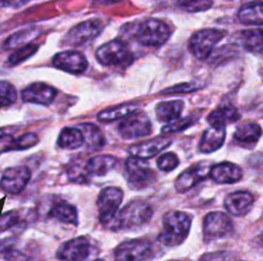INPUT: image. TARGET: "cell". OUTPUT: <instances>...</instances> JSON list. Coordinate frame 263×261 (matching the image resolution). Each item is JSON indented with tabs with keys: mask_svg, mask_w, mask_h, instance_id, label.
Wrapping results in <instances>:
<instances>
[{
	"mask_svg": "<svg viewBox=\"0 0 263 261\" xmlns=\"http://www.w3.org/2000/svg\"><path fill=\"white\" fill-rule=\"evenodd\" d=\"M193 123V119L189 116V117H178L175 121L170 122V123H165L162 126L161 133L162 134H172V133H178V131H182L185 129H187L189 126Z\"/></svg>",
	"mask_w": 263,
	"mask_h": 261,
	"instance_id": "e575fe53",
	"label": "cell"
},
{
	"mask_svg": "<svg viewBox=\"0 0 263 261\" xmlns=\"http://www.w3.org/2000/svg\"><path fill=\"white\" fill-rule=\"evenodd\" d=\"M209 176L212 177L213 182H216L218 185H231L242 179L243 172L237 164L221 162V164L212 165Z\"/></svg>",
	"mask_w": 263,
	"mask_h": 261,
	"instance_id": "ac0fdd59",
	"label": "cell"
},
{
	"mask_svg": "<svg viewBox=\"0 0 263 261\" xmlns=\"http://www.w3.org/2000/svg\"><path fill=\"white\" fill-rule=\"evenodd\" d=\"M96 57L101 65L108 67H126L133 62L132 50L121 39H112L100 46Z\"/></svg>",
	"mask_w": 263,
	"mask_h": 261,
	"instance_id": "277c9868",
	"label": "cell"
},
{
	"mask_svg": "<svg viewBox=\"0 0 263 261\" xmlns=\"http://www.w3.org/2000/svg\"><path fill=\"white\" fill-rule=\"evenodd\" d=\"M41 34L40 28H24L10 35L5 42L6 49H18L21 46H26L28 44H32V41L38 38Z\"/></svg>",
	"mask_w": 263,
	"mask_h": 261,
	"instance_id": "4316f807",
	"label": "cell"
},
{
	"mask_svg": "<svg viewBox=\"0 0 263 261\" xmlns=\"http://www.w3.org/2000/svg\"><path fill=\"white\" fill-rule=\"evenodd\" d=\"M171 146V140L165 138V137H156L153 140L148 141H142V143H137L133 144L129 148L132 156L135 158H140V159H150L153 156L158 155L161 151Z\"/></svg>",
	"mask_w": 263,
	"mask_h": 261,
	"instance_id": "e0dca14e",
	"label": "cell"
},
{
	"mask_svg": "<svg viewBox=\"0 0 263 261\" xmlns=\"http://www.w3.org/2000/svg\"><path fill=\"white\" fill-rule=\"evenodd\" d=\"M84 144L83 133L80 129L74 127H65L58 137V146L63 150H76Z\"/></svg>",
	"mask_w": 263,
	"mask_h": 261,
	"instance_id": "83f0119b",
	"label": "cell"
},
{
	"mask_svg": "<svg viewBox=\"0 0 263 261\" xmlns=\"http://www.w3.org/2000/svg\"><path fill=\"white\" fill-rule=\"evenodd\" d=\"M153 207L143 200H133L127 203L122 210H118L117 215L108 225L112 231H125V229H136L146 225L152 219Z\"/></svg>",
	"mask_w": 263,
	"mask_h": 261,
	"instance_id": "6da1fadb",
	"label": "cell"
},
{
	"mask_svg": "<svg viewBox=\"0 0 263 261\" xmlns=\"http://www.w3.org/2000/svg\"><path fill=\"white\" fill-rule=\"evenodd\" d=\"M224 141H226V129L210 127L202 134L199 143V151L203 154H212L223 147Z\"/></svg>",
	"mask_w": 263,
	"mask_h": 261,
	"instance_id": "44dd1931",
	"label": "cell"
},
{
	"mask_svg": "<svg viewBox=\"0 0 263 261\" xmlns=\"http://www.w3.org/2000/svg\"><path fill=\"white\" fill-rule=\"evenodd\" d=\"M125 176L129 187L135 190H142L152 186L156 182V172L146 162V159L132 156L125 164Z\"/></svg>",
	"mask_w": 263,
	"mask_h": 261,
	"instance_id": "5b68a950",
	"label": "cell"
},
{
	"mask_svg": "<svg viewBox=\"0 0 263 261\" xmlns=\"http://www.w3.org/2000/svg\"><path fill=\"white\" fill-rule=\"evenodd\" d=\"M80 130L83 133V140L90 150H100L105 146V137L96 125L86 123L81 126Z\"/></svg>",
	"mask_w": 263,
	"mask_h": 261,
	"instance_id": "f546056e",
	"label": "cell"
},
{
	"mask_svg": "<svg viewBox=\"0 0 263 261\" xmlns=\"http://www.w3.org/2000/svg\"><path fill=\"white\" fill-rule=\"evenodd\" d=\"M18 221H20V215H18L17 211L5 212L3 215L0 216V233L14 228L18 224Z\"/></svg>",
	"mask_w": 263,
	"mask_h": 261,
	"instance_id": "8d00e7d4",
	"label": "cell"
},
{
	"mask_svg": "<svg viewBox=\"0 0 263 261\" xmlns=\"http://www.w3.org/2000/svg\"><path fill=\"white\" fill-rule=\"evenodd\" d=\"M92 2H94V5L106 6V5H114V3H118V2H121V0H92Z\"/></svg>",
	"mask_w": 263,
	"mask_h": 261,
	"instance_id": "ee69618b",
	"label": "cell"
},
{
	"mask_svg": "<svg viewBox=\"0 0 263 261\" xmlns=\"http://www.w3.org/2000/svg\"><path fill=\"white\" fill-rule=\"evenodd\" d=\"M17 151V141L11 134L0 133V154Z\"/></svg>",
	"mask_w": 263,
	"mask_h": 261,
	"instance_id": "f35d334b",
	"label": "cell"
},
{
	"mask_svg": "<svg viewBox=\"0 0 263 261\" xmlns=\"http://www.w3.org/2000/svg\"><path fill=\"white\" fill-rule=\"evenodd\" d=\"M52 65L55 66L56 69H59L66 73H71V74H81L87 70L88 67V62H87L86 56L76 52V50H66V52H59L52 57Z\"/></svg>",
	"mask_w": 263,
	"mask_h": 261,
	"instance_id": "5bb4252c",
	"label": "cell"
},
{
	"mask_svg": "<svg viewBox=\"0 0 263 261\" xmlns=\"http://www.w3.org/2000/svg\"><path fill=\"white\" fill-rule=\"evenodd\" d=\"M17 99V91L9 81H0V109L11 106Z\"/></svg>",
	"mask_w": 263,
	"mask_h": 261,
	"instance_id": "d6a6232c",
	"label": "cell"
},
{
	"mask_svg": "<svg viewBox=\"0 0 263 261\" xmlns=\"http://www.w3.org/2000/svg\"><path fill=\"white\" fill-rule=\"evenodd\" d=\"M238 20L243 25H258L262 27L263 23V5L260 0L251 2L243 5L238 10Z\"/></svg>",
	"mask_w": 263,
	"mask_h": 261,
	"instance_id": "cb8c5ba5",
	"label": "cell"
},
{
	"mask_svg": "<svg viewBox=\"0 0 263 261\" xmlns=\"http://www.w3.org/2000/svg\"><path fill=\"white\" fill-rule=\"evenodd\" d=\"M123 201V191L119 187H105L100 191L97 198L98 218L100 222L108 226L117 215L118 210Z\"/></svg>",
	"mask_w": 263,
	"mask_h": 261,
	"instance_id": "ba28073f",
	"label": "cell"
},
{
	"mask_svg": "<svg viewBox=\"0 0 263 261\" xmlns=\"http://www.w3.org/2000/svg\"><path fill=\"white\" fill-rule=\"evenodd\" d=\"M31 179V172L26 165L13 166L3 172L0 179V189L6 194H20Z\"/></svg>",
	"mask_w": 263,
	"mask_h": 261,
	"instance_id": "7c38bea8",
	"label": "cell"
},
{
	"mask_svg": "<svg viewBox=\"0 0 263 261\" xmlns=\"http://www.w3.org/2000/svg\"><path fill=\"white\" fill-rule=\"evenodd\" d=\"M192 225V216L182 211H170L162 218V229L158 240L164 246L175 247L186 240Z\"/></svg>",
	"mask_w": 263,
	"mask_h": 261,
	"instance_id": "7a4b0ae2",
	"label": "cell"
},
{
	"mask_svg": "<svg viewBox=\"0 0 263 261\" xmlns=\"http://www.w3.org/2000/svg\"><path fill=\"white\" fill-rule=\"evenodd\" d=\"M153 254V245L147 239H132L117 246L115 261H146Z\"/></svg>",
	"mask_w": 263,
	"mask_h": 261,
	"instance_id": "30bf717a",
	"label": "cell"
},
{
	"mask_svg": "<svg viewBox=\"0 0 263 261\" xmlns=\"http://www.w3.org/2000/svg\"><path fill=\"white\" fill-rule=\"evenodd\" d=\"M241 117L239 112L237 108L233 105H224L218 106L214 111L210 112L208 116V123L210 127H216V129H226L228 125L235 123Z\"/></svg>",
	"mask_w": 263,
	"mask_h": 261,
	"instance_id": "ffe728a7",
	"label": "cell"
},
{
	"mask_svg": "<svg viewBox=\"0 0 263 261\" xmlns=\"http://www.w3.org/2000/svg\"><path fill=\"white\" fill-rule=\"evenodd\" d=\"M15 141H17V150H28L31 147L36 146L40 138L35 133H26L18 138H15Z\"/></svg>",
	"mask_w": 263,
	"mask_h": 261,
	"instance_id": "74e56055",
	"label": "cell"
},
{
	"mask_svg": "<svg viewBox=\"0 0 263 261\" xmlns=\"http://www.w3.org/2000/svg\"><path fill=\"white\" fill-rule=\"evenodd\" d=\"M255 203V197L252 193L245 190L234 191L231 194H228L224 200V207L230 215L242 216L247 212H249L251 207Z\"/></svg>",
	"mask_w": 263,
	"mask_h": 261,
	"instance_id": "d6986e66",
	"label": "cell"
},
{
	"mask_svg": "<svg viewBox=\"0 0 263 261\" xmlns=\"http://www.w3.org/2000/svg\"><path fill=\"white\" fill-rule=\"evenodd\" d=\"M153 126L148 116L144 112L136 111L123 117L118 126V131L123 138L127 140H135V138H142L152 134Z\"/></svg>",
	"mask_w": 263,
	"mask_h": 261,
	"instance_id": "9c48e42d",
	"label": "cell"
},
{
	"mask_svg": "<svg viewBox=\"0 0 263 261\" xmlns=\"http://www.w3.org/2000/svg\"><path fill=\"white\" fill-rule=\"evenodd\" d=\"M170 261H179V260H170Z\"/></svg>",
	"mask_w": 263,
	"mask_h": 261,
	"instance_id": "bcb514c9",
	"label": "cell"
},
{
	"mask_svg": "<svg viewBox=\"0 0 263 261\" xmlns=\"http://www.w3.org/2000/svg\"><path fill=\"white\" fill-rule=\"evenodd\" d=\"M234 222L226 212L214 211L204 216L203 219V237L206 242L224 239L233 235Z\"/></svg>",
	"mask_w": 263,
	"mask_h": 261,
	"instance_id": "52a82bcc",
	"label": "cell"
},
{
	"mask_svg": "<svg viewBox=\"0 0 263 261\" xmlns=\"http://www.w3.org/2000/svg\"><path fill=\"white\" fill-rule=\"evenodd\" d=\"M104 24L98 18H91L74 25L65 36V44L70 46L86 45L101 34Z\"/></svg>",
	"mask_w": 263,
	"mask_h": 261,
	"instance_id": "8fae6325",
	"label": "cell"
},
{
	"mask_svg": "<svg viewBox=\"0 0 263 261\" xmlns=\"http://www.w3.org/2000/svg\"><path fill=\"white\" fill-rule=\"evenodd\" d=\"M262 27L256 30H247L241 32V42L242 46L252 53H262Z\"/></svg>",
	"mask_w": 263,
	"mask_h": 261,
	"instance_id": "4dcf8cb0",
	"label": "cell"
},
{
	"mask_svg": "<svg viewBox=\"0 0 263 261\" xmlns=\"http://www.w3.org/2000/svg\"><path fill=\"white\" fill-rule=\"evenodd\" d=\"M91 254V242L86 236H79L65 242L58 251L59 261H86Z\"/></svg>",
	"mask_w": 263,
	"mask_h": 261,
	"instance_id": "4fadbf2b",
	"label": "cell"
},
{
	"mask_svg": "<svg viewBox=\"0 0 263 261\" xmlns=\"http://www.w3.org/2000/svg\"><path fill=\"white\" fill-rule=\"evenodd\" d=\"M199 261H228V254L226 251H212L204 253Z\"/></svg>",
	"mask_w": 263,
	"mask_h": 261,
	"instance_id": "60d3db41",
	"label": "cell"
},
{
	"mask_svg": "<svg viewBox=\"0 0 263 261\" xmlns=\"http://www.w3.org/2000/svg\"><path fill=\"white\" fill-rule=\"evenodd\" d=\"M136 111H139V106L135 105V104H122L119 106L108 108L105 111H102L101 113H98V121L105 122V123L122 121L123 117H126L127 115H130Z\"/></svg>",
	"mask_w": 263,
	"mask_h": 261,
	"instance_id": "f1b7e54d",
	"label": "cell"
},
{
	"mask_svg": "<svg viewBox=\"0 0 263 261\" xmlns=\"http://www.w3.org/2000/svg\"><path fill=\"white\" fill-rule=\"evenodd\" d=\"M30 0H0V7H21L26 3H28Z\"/></svg>",
	"mask_w": 263,
	"mask_h": 261,
	"instance_id": "7bdbcfd3",
	"label": "cell"
},
{
	"mask_svg": "<svg viewBox=\"0 0 263 261\" xmlns=\"http://www.w3.org/2000/svg\"><path fill=\"white\" fill-rule=\"evenodd\" d=\"M56 90L45 83H34L21 91V98L27 104L36 105H51L56 96Z\"/></svg>",
	"mask_w": 263,
	"mask_h": 261,
	"instance_id": "2e32d148",
	"label": "cell"
},
{
	"mask_svg": "<svg viewBox=\"0 0 263 261\" xmlns=\"http://www.w3.org/2000/svg\"><path fill=\"white\" fill-rule=\"evenodd\" d=\"M197 88V86L195 84H178L175 87H171V88H167V90L162 91V94H172V92H192Z\"/></svg>",
	"mask_w": 263,
	"mask_h": 261,
	"instance_id": "b9f144b4",
	"label": "cell"
},
{
	"mask_svg": "<svg viewBox=\"0 0 263 261\" xmlns=\"http://www.w3.org/2000/svg\"><path fill=\"white\" fill-rule=\"evenodd\" d=\"M67 175H69V177H70L71 182H76V183H86L88 179H87V172L86 169H84V166L83 168H79L77 165L71 166L70 169L67 171Z\"/></svg>",
	"mask_w": 263,
	"mask_h": 261,
	"instance_id": "ab89813d",
	"label": "cell"
},
{
	"mask_svg": "<svg viewBox=\"0 0 263 261\" xmlns=\"http://www.w3.org/2000/svg\"><path fill=\"white\" fill-rule=\"evenodd\" d=\"M262 136V129L256 123H243L234 133V141L243 147L255 146Z\"/></svg>",
	"mask_w": 263,
	"mask_h": 261,
	"instance_id": "603a6c76",
	"label": "cell"
},
{
	"mask_svg": "<svg viewBox=\"0 0 263 261\" xmlns=\"http://www.w3.org/2000/svg\"><path fill=\"white\" fill-rule=\"evenodd\" d=\"M226 36V31L204 28L195 32L189 39V50L199 61H206L212 55L214 46Z\"/></svg>",
	"mask_w": 263,
	"mask_h": 261,
	"instance_id": "8992f818",
	"label": "cell"
},
{
	"mask_svg": "<svg viewBox=\"0 0 263 261\" xmlns=\"http://www.w3.org/2000/svg\"><path fill=\"white\" fill-rule=\"evenodd\" d=\"M49 218L63 222V224H69V225L79 224V214H77L76 207H73L69 203H65V201L53 204L49 211Z\"/></svg>",
	"mask_w": 263,
	"mask_h": 261,
	"instance_id": "d4e9b609",
	"label": "cell"
},
{
	"mask_svg": "<svg viewBox=\"0 0 263 261\" xmlns=\"http://www.w3.org/2000/svg\"><path fill=\"white\" fill-rule=\"evenodd\" d=\"M171 32V27L165 21L158 18H147L137 27L136 39L143 46L158 48L170 39Z\"/></svg>",
	"mask_w": 263,
	"mask_h": 261,
	"instance_id": "3957f363",
	"label": "cell"
},
{
	"mask_svg": "<svg viewBox=\"0 0 263 261\" xmlns=\"http://www.w3.org/2000/svg\"><path fill=\"white\" fill-rule=\"evenodd\" d=\"M94 261H105V260H102V258H97V260H94Z\"/></svg>",
	"mask_w": 263,
	"mask_h": 261,
	"instance_id": "f6af8a7d",
	"label": "cell"
},
{
	"mask_svg": "<svg viewBox=\"0 0 263 261\" xmlns=\"http://www.w3.org/2000/svg\"><path fill=\"white\" fill-rule=\"evenodd\" d=\"M178 165H179V158H178L177 154H174V152H165V154H162V155L158 156L157 166L160 171L171 172L174 171Z\"/></svg>",
	"mask_w": 263,
	"mask_h": 261,
	"instance_id": "d590c367",
	"label": "cell"
},
{
	"mask_svg": "<svg viewBox=\"0 0 263 261\" xmlns=\"http://www.w3.org/2000/svg\"><path fill=\"white\" fill-rule=\"evenodd\" d=\"M210 168L212 165L209 162H200V164L192 165L186 171H183L175 180V189L178 193H185V191L191 190L197 183L208 179Z\"/></svg>",
	"mask_w": 263,
	"mask_h": 261,
	"instance_id": "9a60e30c",
	"label": "cell"
},
{
	"mask_svg": "<svg viewBox=\"0 0 263 261\" xmlns=\"http://www.w3.org/2000/svg\"><path fill=\"white\" fill-rule=\"evenodd\" d=\"M118 165V159L112 155H96L90 158L84 165L87 175L90 176H104L115 169Z\"/></svg>",
	"mask_w": 263,
	"mask_h": 261,
	"instance_id": "7402d4cb",
	"label": "cell"
},
{
	"mask_svg": "<svg viewBox=\"0 0 263 261\" xmlns=\"http://www.w3.org/2000/svg\"><path fill=\"white\" fill-rule=\"evenodd\" d=\"M36 50H38V45L36 44H28L26 46H21L18 49H14V52L9 56V66H17L23 63L24 61H27L28 57L35 53Z\"/></svg>",
	"mask_w": 263,
	"mask_h": 261,
	"instance_id": "1f68e13d",
	"label": "cell"
},
{
	"mask_svg": "<svg viewBox=\"0 0 263 261\" xmlns=\"http://www.w3.org/2000/svg\"><path fill=\"white\" fill-rule=\"evenodd\" d=\"M178 6L189 13L209 10L213 6V0H177Z\"/></svg>",
	"mask_w": 263,
	"mask_h": 261,
	"instance_id": "836d02e7",
	"label": "cell"
},
{
	"mask_svg": "<svg viewBox=\"0 0 263 261\" xmlns=\"http://www.w3.org/2000/svg\"><path fill=\"white\" fill-rule=\"evenodd\" d=\"M182 112L183 102L179 99L160 102L157 108H156V116H157V119L160 122H164V123H170V122L181 117Z\"/></svg>",
	"mask_w": 263,
	"mask_h": 261,
	"instance_id": "484cf974",
	"label": "cell"
}]
</instances>
